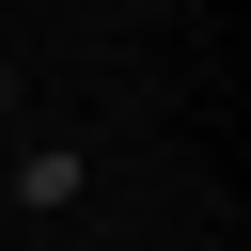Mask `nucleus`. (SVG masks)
Listing matches in <instances>:
<instances>
[{
    "mask_svg": "<svg viewBox=\"0 0 251 251\" xmlns=\"http://www.w3.org/2000/svg\"><path fill=\"white\" fill-rule=\"evenodd\" d=\"M0 204H78V141H31V157L0 173Z\"/></svg>",
    "mask_w": 251,
    "mask_h": 251,
    "instance_id": "1",
    "label": "nucleus"
},
{
    "mask_svg": "<svg viewBox=\"0 0 251 251\" xmlns=\"http://www.w3.org/2000/svg\"><path fill=\"white\" fill-rule=\"evenodd\" d=\"M0 220H16V204H0Z\"/></svg>",
    "mask_w": 251,
    "mask_h": 251,
    "instance_id": "2",
    "label": "nucleus"
}]
</instances>
